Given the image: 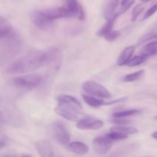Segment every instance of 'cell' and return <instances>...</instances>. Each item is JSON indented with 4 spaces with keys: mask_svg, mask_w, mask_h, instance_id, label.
<instances>
[{
    "mask_svg": "<svg viewBox=\"0 0 157 157\" xmlns=\"http://www.w3.org/2000/svg\"><path fill=\"white\" fill-rule=\"evenodd\" d=\"M44 61L45 52L32 51L10 62L5 71L9 75L32 72L44 66Z\"/></svg>",
    "mask_w": 157,
    "mask_h": 157,
    "instance_id": "1",
    "label": "cell"
},
{
    "mask_svg": "<svg viewBox=\"0 0 157 157\" xmlns=\"http://www.w3.org/2000/svg\"><path fill=\"white\" fill-rule=\"evenodd\" d=\"M0 61L3 65L21 52L23 43L20 35L13 28L0 35Z\"/></svg>",
    "mask_w": 157,
    "mask_h": 157,
    "instance_id": "2",
    "label": "cell"
},
{
    "mask_svg": "<svg viewBox=\"0 0 157 157\" xmlns=\"http://www.w3.org/2000/svg\"><path fill=\"white\" fill-rule=\"evenodd\" d=\"M58 104L55 107V112L67 121H79L83 118V107L76 98L71 95L63 94L57 98Z\"/></svg>",
    "mask_w": 157,
    "mask_h": 157,
    "instance_id": "3",
    "label": "cell"
},
{
    "mask_svg": "<svg viewBox=\"0 0 157 157\" xmlns=\"http://www.w3.org/2000/svg\"><path fill=\"white\" fill-rule=\"evenodd\" d=\"M0 122L1 125L6 124L15 128H20L24 126L25 119L21 112L15 104L6 103L1 106Z\"/></svg>",
    "mask_w": 157,
    "mask_h": 157,
    "instance_id": "4",
    "label": "cell"
},
{
    "mask_svg": "<svg viewBox=\"0 0 157 157\" xmlns=\"http://www.w3.org/2000/svg\"><path fill=\"white\" fill-rule=\"evenodd\" d=\"M44 81V76L40 74L32 73L15 77L9 81V85L22 90H31L41 85Z\"/></svg>",
    "mask_w": 157,
    "mask_h": 157,
    "instance_id": "5",
    "label": "cell"
},
{
    "mask_svg": "<svg viewBox=\"0 0 157 157\" xmlns=\"http://www.w3.org/2000/svg\"><path fill=\"white\" fill-rule=\"evenodd\" d=\"M48 135L54 141L61 146H68L71 134L63 123L56 121L48 127Z\"/></svg>",
    "mask_w": 157,
    "mask_h": 157,
    "instance_id": "6",
    "label": "cell"
},
{
    "mask_svg": "<svg viewBox=\"0 0 157 157\" xmlns=\"http://www.w3.org/2000/svg\"><path fill=\"white\" fill-rule=\"evenodd\" d=\"M62 52L58 48H52L45 51L44 66H46L52 71H58L62 64Z\"/></svg>",
    "mask_w": 157,
    "mask_h": 157,
    "instance_id": "7",
    "label": "cell"
},
{
    "mask_svg": "<svg viewBox=\"0 0 157 157\" xmlns=\"http://www.w3.org/2000/svg\"><path fill=\"white\" fill-rule=\"evenodd\" d=\"M82 89L88 94L100 98L108 99L112 97L111 94L105 87L93 81H84L82 84Z\"/></svg>",
    "mask_w": 157,
    "mask_h": 157,
    "instance_id": "8",
    "label": "cell"
},
{
    "mask_svg": "<svg viewBox=\"0 0 157 157\" xmlns=\"http://www.w3.org/2000/svg\"><path fill=\"white\" fill-rule=\"evenodd\" d=\"M35 149L41 157H63L49 141L41 140L35 144Z\"/></svg>",
    "mask_w": 157,
    "mask_h": 157,
    "instance_id": "9",
    "label": "cell"
},
{
    "mask_svg": "<svg viewBox=\"0 0 157 157\" xmlns=\"http://www.w3.org/2000/svg\"><path fill=\"white\" fill-rule=\"evenodd\" d=\"M113 141H112L110 138L107 137L106 135L102 136L96 137L93 141V148L95 153L104 156L107 154L111 150L113 147Z\"/></svg>",
    "mask_w": 157,
    "mask_h": 157,
    "instance_id": "10",
    "label": "cell"
},
{
    "mask_svg": "<svg viewBox=\"0 0 157 157\" xmlns=\"http://www.w3.org/2000/svg\"><path fill=\"white\" fill-rule=\"evenodd\" d=\"M31 19L32 23L38 29L41 30L48 29L53 25L54 21L50 19L42 10H38L34 12L31 15Z\"/></svg>",
    "mask_w": 157,
    "mask_h": 157,
    "instance_id": "11",
    "label": "cell"
},
{
    "mask_svg": "<svg viewBox=\"0 0 157 157\" xmlns=\"http://www.w3.org/2000/svg\"><path fill=\"white\" fill-rule=\"evenodd\" d=\"M76 126L82 130H97L104 127V122L95 117L86 116L78 121Z\"/></svg>",
    "mask_w": 157,
    "mask_h": 157,
    "instance_id": "12",
    "label": "cell"
},
{
    "mask_svg": "<svg viewBox=\"0 0 157 157\" xmlns=\"http://www.w3.org/2000/svg\"><path fill=\"white\" fill-rule=\"evenodd\" d=\"M64 6L71 12L72 18H78L80 21H84L85 14L82 6L79 4L78 0H64Z\"/></svg>",
    "mask_w": 157,
    "mask_h": 157,
    "instance_id": "13",
    "label": "cell"
},
{
    "mask_svg": "<svg viewBox=\"0 0 157 157\" xmlns=\"http://www.w3.org/2000/svg\"><path fill=\"white\" fill-rule=\"evenodd\" d=\"M120 5L119 0H107L104 8V15L106 21H109L113 18H116L117 15V8Z\"/></svg>",
    "mask_w": 157,
    "mask_h": 157,
    "instance_id": "14",
    "label": "cell"
},
{
    "mask_svg": "<svg viewBox=\"0 0 157 157\" xmlns=\"http://www.w3.org/2000/svg\"><path fill=\"white\" fill-rule=\"evenodd\" d=\"M135 49L136 47L133 45L128 46V47L125 48L124 49L121 54L120 55V56L118 57L117 61V64L119 66H124L127 65V63L130 61V60L132 58L133 56V54L134 53Z\"/></svg>",
    "mask_w": 157,
    "mask_h": 157,
    "instance_id": "15",
    "label": "cell"
},
{
    "mask_svg": "<svg viewBox=\"0 0 157 157\" xmlns=\"http://www.w3.org/2000/svg\"><path fill=\"white\" fill-rule=\"evenodd\" d=\"M67 149L71 153H75L77 155H85L88 153L89 147L85 144L79 141H75V142L70 143L67 146Z\"/></svg>",
    "mask_w": 157,
    "mask_h": 157,
    "instance_id": "16",
    "label": "cell"
},
{
    "mask_svg": "<svg viewBox=\"0 0 157 157\" xmlns=\"http://www.w3.org/2000/svg\"><path fill=\"white\" fill-rule=\"evenodd\" d=\"M82 98L87 105L94 108H99L101 106H105V102L98 97L90 94H83Z\"/></svg>",
    "mask_w": 157,
    "mask_h": 157,
    "instance_id": "17",
    "label": "cell"
},
{
    "mask_svg": "<svg viewBox=\"0 0 157 157\" xmlns=\"http://www.w3.org/2000/svg\"><path fill=\"white\" fill-rule=\"evenodd\" d=\"M140 55L149 58L157 55V41L147 43L140 51Z\"/></svg>",
    "mask_w": 157,
    "mask_h": 157,
    "instance_id": "18",
    "label": "cell"
},
{
    "mask_svg": "<svg viewBox=\"0 0 157 157\" xmlns=\"http://www.w3.org/2000/svg\"><path fill=\"white\" fill-rule=\"evenodd\" d=\"M110 131L117 132V133H121L123 135L129 136L130 135L136 134L138 133V129L134 127H125V126H117L110 129Z\"/></svg>",
    "mask_w": 157,
    "mask_h": 157,
    "instance_id": "19",
    "label": "cell"
},
{
    "mask_svg": "<svg viewBox=\"0 0 157 157\" xmlns=\"http://www.w3.org/2000/svg\"><path fill=\"white\" fill-rule=\"evenodd\" d=\"M116 18H113V19H110L109 21H107L106 24H104L99 30L97 32V35L98 36L100 37H104L106 35L109 33L110 32H111L113 30V25H114L115 21H116Z\"/></svg>",
    "mask_w": 157,
    "mask_h": 157,
    "instance_id": "20",
    "label": "cell"
},
{
    "mask_svg": "<svg viewBox=\"0 0 157 157\" xmlns=\"http://www.w3.org/2000/svg\"><path fill=\"white\" fill-rule=\"evenodd\" d=\"M141 110L139 109H130V110H121V111L115 112L113 114V117L117 118H127L130 117L135 116V115H137L139 113H141Z\"/></svg>",
    "mask_w": 157,
    "mask_h": 157,
    "instance_id": "21",
    "label": "cell"
},
{
    "mask_svg": "<svg viewBox=\"0 0 157 157\" xmlns=\"http://www.w3.org/2000/svg\"><path fill=\"white\" fill-rule=\"evenodd\" d=\"M144 72H145V71L142 69V70L137 71L133 72V73L128 74V75H127L126 76H124L123 78V81L124 82L129 83L138 81V80H140L142 78L143 75H144Z\"/></svg>",
    "mask_w": 157,
    "mask_h": 157,
    "instance_id": "22",
    "label": "cell"
},
{
    "mask_svg": "<svg viewBox=\"0 0 157 157\" xmlns=\"http://www.w3.org/2000/svg\"><path fill=\"white\" fill-rule=\"evenodd\" d=\"M147 59H148V58H147V57L144 56L142 55H136V56L133 57V58H132L130 60V61L127 63V66L130 67H136V66H139L140 64H143L144 63H145L147 61Z\"/></svg>",
    "mask_w": 157,
    "mask_h": 157,
    "instance_id": "23",
    "label": "cell"
},
{
    "mask_svg": "<svg viewBox=\"0 0 157 157\" xmlns=\"http://www.w3.org/2000/svg\"><path fill=\"white\" fill-rule=\"evenodd\" d=\"M144 4H137L136 6H135V7L133 9L131 14V21H135L137 18L139 17V15L142 13L143 11L144 10Z\"/></svg>",
    "mask_w": 157,
    "mask_h": 157,
    "instance_id": "24",
    "label": "cell"
},
{
    "mask_svg": "<svg viewBox=\"0 0 157 157\" xmlns=\"http://www.w3.org/2000/svg\"><path fill=\"white\" fill-rule=\"evenodd\" d=\"M105 135L107 136V137L110 138L112 141H113V142H114V141L125 140L128 137V136H125V135H123L121 134V133H117V132H113V131H110V133H107V134Z\"/></svg>",
    "mask_w": 157,
    "mask_h": 157,
    "instance_id": "25",
    "label": "cell"
},
{
    "mask_svg": "<svg viewBox=\"0 0 157 157\" xmlns=\"http://www.w3.org/2000/svg\"><path fill=\"white\" fill-rule=\"evenodd\" d=\"M121 35V33L120 31H115V30H112L111 32H109L107 35H106L104 37V39L107 40V41H115L116 39H117Z\"/></svg>",
    "mask_w": 157,
    "mask_h": 157,
    "instance_id": "26",
    "label": "cell"
},
{
    "mask_svg": "<svg viewBox=\"0 0 157 157\" xmlns=\"http://www.w3.org/2000/svg\"><path fill=\"white\" fill-rule=\"evenodd\" d=\"M156 12H157V2L155 3L154 5H153V6H152L151 7H150V9L145 12V14H144V17H143L142 18V21H144V20L150 18V17H151L152 15H154Z\"/></svg>",
    "mask_w": 157,
    "mask_h": 157,
    "instance_id": "27",
    "label": "cell"
},
{
    "mask_svg": "<svg viewBox=\"0 0 157 157\" xmlns=\"http://www.w3.org/2000/svg\"><path fill=\"white\" fill-rule=\"evenodd\" d=\"M113 121H112V122L117 124L118 126H124L127 124H130V121L127 120L126 118H121V117H117V118L113 117Z\"/></svg>",
    "mask_w": 157,
    "mask_h": 157,
    "instance_id": "28",
    "label": "cell"
},
{
    "mask_svg": "<svg viewBox=\"0 0 157 157\" xmlns=\"http://www.w3.org/2000/svg\"><path fill=\"white\" fill-rule=\"evenodd\" d=\"M151 136L153 138V139L157 140V131L153 132V133L151 134Z\"/></svg>",
    "mask_w": 157,
    "mask_h": 157,
    "instance_id": "29",
    "label": "cell"
},
{
    "mask_svg": "<svg viewBox=\"0 0 157 157\" xmlns=\"http://www.w3.org/2000/svg\"><path fill=\"white\" fill-rule=\"evenodd\" d=\"M140 1L142 2L146 3V2H150V1H151V0H140Z\"/></svg>",
    "mask_w": 157,
    "mask_h": 157,
    "instance_id": "30",
    "label": "cell"
},
{
    "mask_svg": "<svg viewBox=\"0 0 157 157\" xmlns=\"http://www.w3.org/2000/svg\"><path fill=\"white\" fill-rule=\"evenodd\" d=\"M154 119H155V120H156V121H157V116H156V117H155V118H154Z\"/></svg>",
    "mask_w": 157,
    "mask_h": 157,
    "instance_id": "31",
    "label": "cell"
},
{
    "mask_svg": "<svg viewBox=\"0 0 157 157\" xmlns=\"http://www.w3.org/2000/svg\"><path fill=\"white\" fill-rule=\"evenodd\" d=\"M24 157H27V156H24Z\"/></svg>",
    "mask_w": 157,
    "mask_h": 157,
    "instance_id": "32",
    "label": "cell"
}]
</instances>
